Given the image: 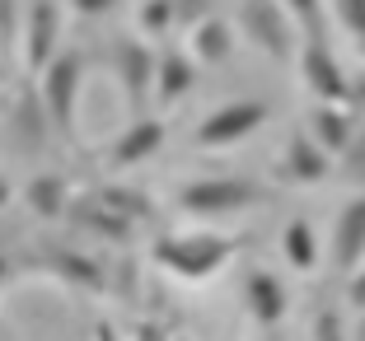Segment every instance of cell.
Here are the masks:
<instances>
[{"instance_id":"cell-1","label":"cell","mask_w":365,"mask_h":341,"mask_svg":"<svg viewBox=\"0 0 365 341\" xmlns=\"http://www.w3.org/2000/svg\"><path fill=\"white\" fill-rule=\"evenodd\" d=\"M230 257V243L215 234H192V238H164L160 248H155V262L160 267H169L173 276L182 280H202L211 276L220 262Z\"/></svg>"},{"instance_id":"cell-2","label":"cell","mask_w":365,"mask_h":341,"mask_svg":"<svg viewBox=\"0 0 365 341\" xmlns=\"http://www.w3.org/2000/svg\"><path fill=\"white\" fill-rule=\"evenodd\" d=\"M80 75H85V61H80V52H56L52 61L43 65V103H47V117H52L61 131L76 127Z\"/></svg>"},{"instance_id":"cell-3","label":"cell","mask_w":365,"mask_h":341,"mask_svg":"<svg viewBox=\"0 0 365 341\" xmlns=\"http://www.w3.org/2000/svg\"><path fill=\"white\" fill-rule=\"evenodd\" d=\"M262 122H267V107L262 103H225L220 112H211V117L202 122V131H197V145H235V140H244L248 131H258Z\"/></svg>"},{"instance_id":"cell-4","label":"cell","mask_w":365,"mask_h":341,"mask_svg":"<svg viewBox=\"0 0 365 341\" xmlns=\"http://www.w3.org/2000/svg\"><path fill=\"white\" fill-rule=\"evenodd\" d=\"M244 28L267 56H277V61L286 56L290 28H286V5L281 0H244Z\"/></svg>"},{"instance_id":"cell-5","label":"cell","mask_w":365,"mask_h":341,"mask_svg":"<svg viewBox=\"0 0 365 341\" xmlns=\"http://www.w3.org/2000/svg\"><path fill=\"white\" fill-rule=\"evenodd\" d=\"M24 23H29V38H24L29 65H33V70H43V65L61 52V10H56L52 0H38Z\"/></svg>"},{"instance_id":"cell-6","label":"cell","mask_w":365,"mask_h":341,"mask_svg":"<svg viewBox=\"0 0 365 341\" xmlns=\"http://www.w3.org/2000/svg\"><path fill=\"white\" fill-rule=\"evenodd\" d=\"M253 187L239 178H211V182H192L187 192H182V206L197 215H211V211H239V206L253 201Z\"/></svg>"},{"instance_id":"cell-7","label":"cell","mask_w":365,"mask_h":341,"mask_svg":"<svg viewBox=\"0 0 365 341\" xmlns=\"http://www.w3.org/2000/svg\"><path fill=\"white\" fill-rule=\"evenodd\" d=\"M300 70H304V80H309V89L319 98H342L346 94V75L337 70V56L323 47V38H304Z\"/></svg>"},{"instance_id":"cell-8","label":"cell","mask_w":365,"mask_h":341,"mask_svg":"<svg viewBox=\"0 0 365 341\" xmlns=\"http://www.w3.org/2000/svg\"><path fill=\"white\" fill-rule=\"evenodd\" d=\"M333 253H337V267H356L365 253V201H351L337 220V234H333Z\"/></svg>"},{"instance_id":"cell-9","label":"cell","mask_w":365,"mask_h":341,"mask_svg":"<svg viewBox=\"0 0 365 341\" xmlns=\"http://www.w3.org/2000/svg\"><path fill=\"white\" fill-rule=\"evenodd\" d=\"M197 70L192 61L182 52H164L160 61H155V94H160V103H173V98H182L187 89H192Z\"/></svg>"},{"instance_id":"cell-10","label":"cell","mask_w":365,"mask_h":341,"mask_svg":"<svg viewBox=\"0 0 365 341\" xmlns=\"http://www.w3.org/2000/svg\"><path fill=\"white\" fill-rule=\"evenodd\" d=\"M244 295H248V313L258 322H277L281 313H286V290H281V280L267 276V271H253Z\"/></svg>"},{"instance_id":"cell-11","label":"cell","mask_w":365,"mask_h":341,"mask_svg":"<svg viewBox=\"0 0 365 341\" xmlns=\"http://www.w3.org/2000/svg\"><path fill=\"white\" fill-rule=\"evenodd\" d=\"M155 61H160V56H150L140 43H127V47H122V56H118L122 80H127V89H131V98H136V103L150 94V85H155Z\"/></svg>"},{"instance_id":"cell-12","label":"cell","mask_w":365,"mask_h":341,"mask_svg":"<svg viewBox=\"0 0 365 341\" xmlns=\"http://www.w3.org/2000/svg\"><path fill=\"white\" fill-rule=\"evenodd\" d=\"M286 169L295 173L300 182H314L328 173V149L309 136H290V149H286Z\"/></svg>"},{"instance_id":"cell-13","label":"cell","mask_w":365,"mask_h":341,"mask_svg":"<svg viewBox=\"0 0 365 341\" xmlns=\"http://www.w3.org/2000/svg\"><path fill=\"white\" fill-rule=\"evenodd\" d=\"M160 140H164V127H160V122H136L131 131H122L118 149H113V159L127 169V164H136V159H145V154H155V149H160Z\"/></svg>"},{"instance_id":"cell-14","label":"cell","mask_w":365,"mask_h":341,"mask_svg":"<svg viewBox=\"0 0 365 341\" xmlns=\"http://www.w3.org/2000/svg\"><path fill=\"white\" fill-rule=\"evenodd\" d=\"M192 47H197V56L202 61H225L230 56V47H235V33H230V23L225 19H202L192 28Z\"/></svg>"},{"instance_id":"cell-15","label":"cell","mask_w":365,"mask_h":341,"mask_svg":"<svg viewBox=\"0 0 365 341\" xmlns=\"http://www.w3.org/2000/svg\"><path fill=\"white\" fill-rule=\"evenodd\" d=\"M286 262L300 267V271H309L314 262H319V238H314V229L304 220L286 224Z\"/></svg>"},{"instance_id":"cell-16","label":"cell","mask_w":365,"mask_h":341,"mask_svg":"<svg viewBox=\"0 0 365 341\" xmlns=\"http://www.w3.org/2000/svg\"><path fill=\"white\" fill-rule=\"evenodd\" d=\"M314 140H319L323 149H346L351 145V122H346L342 112H333V107H319V112H314Z\"/></svg>"},{"instance_id":"cell-17","label":"cell","mask_w":365,"mask_h":341,"mask_svg":"<svg viewBox=\"0 0 365 341\" xmlns=\"http://www.w3.org/2000/svg\"><path fill=\"white\" fill-rule=\"evenodd\" d=\"M29 201H33V211H38V215H61V206H66L61 178H38L29 187Z\"/></svg>"},{"instance_id":"cell-18","label":"cell","mask_w":365,"mask_h":341,"mask_svg":"<svg viewBox=\"0 0 365 341\" xmlns=\"http://www.w3.org/2000/svg\"><path fill=\"white\" fill-rule=\"evenodd\" d=\"M56 271H66V276L76 280V285H89V290H94V285H103L98 267H94V262H85V257H71V253H61V257H56Z\"/></svg>"},{"instance_id":"cell-19","label":"cell","mask_w":365,"mask_h":341,"mask_svg":"<svg viewBox=\"0 0 365 341\" xmlns=\"http://www.w3.org/2000/svg\"><path fill=\"white\" fill-rule=\"evenodd\" d=\"M295 19H300V28H304V38H323L319 33V19H323V0H281Z\"/></svg>"},{"instance_id":"cell-20","label":"cell","mask_w":365,"mask_h":341,"mask_svg":"<svg viewBox=\"0 0 365 341\" xmlns=\"http://www.w3.org/2000/svg\"><path fill=\"white\" fill-rule=\"evenodd\" d=\"M140 23H145V33H164L173 23V0H145Z\"/></svg>"},{"instance_id":"cell-21","label":"cell","mask_w":365,"mask_h":341,"mask_svg":"<svg viewBox=\"0 0 365 341\" xmlns=\"http://www.w3.org/2000/svg\"><path fill=\"white\" fill-rule=\"evenodd\" d=\"M211 5L215 0H173V23H202V19H211Z\"/></svg>"},{"instance_id":"cell-22","label":"cell","mask_w":365,"mask_h":341,"mask_svg":"<svg viewBox=\"0 0 365 341\" xmlns=\"http://www.w3.org/2000/svg\"><path fill=\"white\" fill-rule=\"evenodd\" d=\"M333 5H337V19L365 43V0H333Z\"/></svg>"},{"instance_id":"cell-23","label":"cell","mask_w":365,"mask_h":341,"mask_svg":"<svg viewBox=\"0 0 365 341\" xmlns=\"http://www.w3.org/2000/svg\"><path fill=\"white\" fill-rule=\"evenodd\" d=\"M14 33V0H0V43H10Z\"/></svg>"},{"instance_id":"cell-24","label":"cell","mask_w":365,"mask_h":341,"mask_svg":"<svg viewBox=\"0 0 365 341\" xmlns=\"http://www.w3.org/2000/svg\"><path fill=\"white\" fill-rule=\"evenodd\" d=\"M113 5H118V0H76V10L89 14V19H94V14H108Z\"/></svg>"},{"instance_id":"cell-25","label":"cell","mask_w":365,"mask_h":341,"mask_svg":"<svg viewBox=\"0 0 365 341\" xmlns=\"http://www.w3.org/2000/svg\"><path fill=\"white\" fill-rule=\"evenodd\" d=\"M319 341H337V322H333V313H323V322H319Z\"/></svg>"},{"instance_id":"cell-26","label":"cell","mask_w":365,"mask_h":341,"mask_svg":"<svg viewBox=\"0 0 365 341\" xmlns=\"http://www.w3.org/2000/svg\"><path fill=\"white\" fill-rule=\"evenodd\" d=\"M5 201H10V182L0 178V206H5Z\"/></svg>"},{"instance_id":"cell-27","label":"cell","mask_w":365,"mask_h":341,"mask_svg":"<svg viewBox=\"0 0 365 341\" xmlns=\"http://www.w3.org/2000/svg\"><path fill=\"white\" fill-rule=\"evenodd\" d=\"M5 271H10V262H5V257H0V280H5Z\"/></svg>"}]
</instances>
